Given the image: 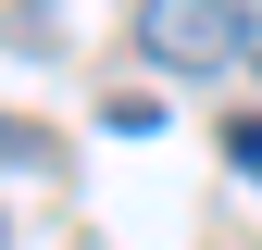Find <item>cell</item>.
Instances as JSON below:
<instances>
[{
  "instance_id": "obj_1",
  "label": "cell",
  "mask_w": 262,
  "mask_h": 250,
  "mask_svg": "<svg viewBox=\"0 0 262 250\" xmlns=\"http://www.w3.org/2000/svg\"><path fill=\"white\" fill-rule=\"evenodd\" d=\"M138 50L162 75H237V0H138Z\"/></svg>"
},
{
  "instance_id": "obj_2",
  "label": "cell",
  "mask_w": 262,
  "mask_h": 250,
  "mask_svg": "<svg viewBox=\"0 0 262 250\" xmlns=\"http://www.w3.org/2000/svg\"><path fill=\"white\" fill-rule=\"evenodd\" d=\"M100 125H113V138H162V100H138V88H125V100H100Z\"/></svg>"
},
{
  "instance_id": "obj_3",
  "label": "cell",
  "mask_w": 262,
  "mask_h": 250,
  "mask_svg": "<svg viewBox=\"0 0 262 250\" xmlns=\"http://www.w3.org/2000/svg\"><path fill=\"white\" fill-rule=\"evenodd\" d=\"M225 163H237V175H262V113H237V125H225Z\"/></svg>"
},
{
  "instance_id": "obj_4",
  "label": "cell",
  "mask_w": 262,
  "mask_h": 250,
  "mask_svg": "<svg viewBox=\"0 0 262 250\" xmlns=\"http://www.w3.org/2000/svg\"><path fill=\"white\" fill-rule=\"evenodd\" d=\"M237 75H262V0H237Z\"/></svg>"
},
{
  "instance_id": "obj_5",
  "label": "cell",
  "mask_w": 262,
  "mask_h": 250,
  "mask_svg": "<svg viewBox=\"0 0 262 250\" xmlns=\"http://www.w3.org/2000/svg\"><path fill=\"white\" fill-rule=\"evenodd\" d=\"M0 163H38V138H25V125H13V113H0Z\"/></svg>"
}]
</instances>
